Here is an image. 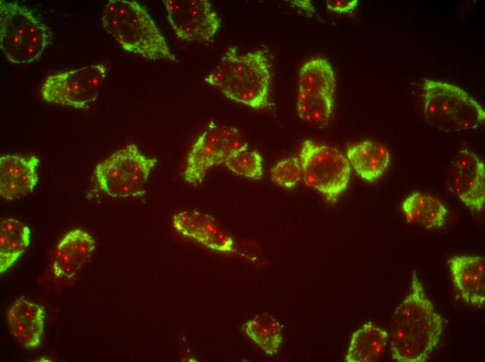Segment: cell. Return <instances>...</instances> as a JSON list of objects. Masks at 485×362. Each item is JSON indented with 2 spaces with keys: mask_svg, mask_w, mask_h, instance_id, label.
Masks as SVG:
<instances>
[{
  "mask_svg": "<svg viewBox=\"0 0 485 362\" xmlns=\"http://www.w3.org/2000/svg\"><path fill=\"white\" fill-rule=\"evenodd\" d=\"M443 319L426 295L417 272L410 289L392 317L390 344L392 359L399 362H424L438 345Z\"/></svg>",
  "mask_w": 485,
  "mask_h": 362,
  "instance_id": "cell-1",
  "label": "cell"
},
{
  "mask_svg": "<svg viewBox=\"0 0 485 362\" xmlns=\"http://www.w3.org/2000/svg\"><path fill=\"white\" fill-rule=\"evenodd\" d=\"M95 242L81 229L67 233L57 244L53 261V272L57 278H73L91 259Z\"/></svg>",
  "mask_w": 485,
  "mask_h": 362,
  "instance_id": "cell-15",
  "label": "cell"
},
{
  "mask_svg": "<svg viewBox=\"0 0 485 362\" xmlns=\"http://www.w3.org/2000/svg\"><path fill=\"white\" fill-rule=\"evenodd\" d=\"M357 0H328L327 8L335 13H350L357 6Z\"/></svg>",
  "mask_w": 485,
  "mask_h": 362,
  "instance_id": "cell-25",
  "label": "cell"
},
{
  "mask_svg": "<svg viewBox=\"0 0 485 362\" xmlns=\"http://www.w3.org/2000/svg\"><path fill=\"white\" fill-rule=\"evenodd\" d=\"M407 221L426 229L441 228L448 211L438 198L418 191L412 193L402 203Z\"/></svg>",
  "mask_w": 485,
  "mask_h": 362,
  "instance_id": "cell-19",
  "label": "cell"
},
{
  "mask_svg": "<svg viewBox=\"0 0 485 362\" xmlns=\"http://www.w3.org/2000/svg\"><path fill=\"white\" fill-rule=\"evenodd\" d=\"M248 144L233 127L211 121L197 137L187 157L183 178L194 186L201 184L214 166L225 163Z\"/></svg>",
  "mask_w": 485,
  "mask_h": 362,
  "instance_id": "cell-9",
  "label": "cell"
},
{
  "mask_svg": "<svg viewBox=\"0 0 485 362\" xmlns=\"http://www.w3.org/2000/svg\"><path fill=\"white\" fill-rule=\"evenodd\" d=\"M167 19L178 38L187 41H208L221 22L207 0H164Z\"/></svg>",
  "mask_w": 485,
  "mask_h": 362,
  "instance_id": "cell-11",
  "label": "cell"
},
{
  "mask_svg": "<svg viewBox=\"0 0 485 362\" xmlns=\"http://www.w3.org/2000/svg\"><path fill=\"white\" fill-rule=\"evenodd\" d=\"M106 76L107 68L101 64L55 73L43 81L41 97L53 104L88 108L96 100Z\"/></svg>",
  "mask_w": 485,
  "mask_h": 362,
  "instance_id": "cell-10",
  "label": "cell"
},
{
  "mask_svg": "<svg viewBox=\"0 0 485 362\" xmlns=\"http://www.w3.org/2000/svg\"><path fill=\"white\" fill-rule=\"evenodd\" d=\"M50 41L49 28L31 10L16 1H0V47L9 61L32 63Z\"/></svg>",
  "mask_w": 485,
  "mask_h": 362,
  "instance_id": "cell-5",
  "label": "cell"
},
{
  "mask_svg": "<svg viewBox=\"0 0 485 362\" xmlns=\"http://www.w3.org/2000/svg\"><path fill=\"white\" fill-rule=\"evenodd\" d=\"M40 160L35 156L6 155L0 157V195L13 200L31 193L38 181Z\"/></svg>",
  "mask_w": 485,
  "mask_h": 362,
  "instance_id": "cell-14",
  "label": "cell"
},
{
  "mask_svg": "<svg viewBox=\"0 0 485 362\" xmlns=\"http://www.w3.org/2000/svg\"><path fill=\"white\" fill-rule=\"evenodd\" d=\"M448 265L455 288L463 300L482 306L485 301V259L482 256H454Z\"/></svg>",
  "mask_w": 485,
  "mask_h": 362,
  "instance_id": "cell-16",
  "label": "cell"
},
{
  "mask_svg": "<svg viewBox=\"0 0 485 362\" xmlns=\"http://www.w3.org/2000/svg\"><path fill=\"white\" fill-rule=\"evenodd\" d=\"M388 335L371 322L360 327L352 335L344 361L346 362H372L383 354Z\"/></svg>",
  "mask_w": 485,
  "mask_h": 362,
  "instance_id": "cell-20",
  "label": "cell"
},
{
  "mask_svg": "<svg viewBox=\"0 0 485 362\" xmlns=\"http://www.w3.org/2000/svg\"><path fill=\"white\" fill-rule=\"evenodd\" d=\"M346 157L351 167L368 182L379 180L388 167L390 160L386 146L371 140L348 145Z\"/></svg>",
  "mask_w": 485,
  "mask_h": 362,
  "instance_id": "cell-18",
  "label": "cell"
},
{
  "mask_svg": "<svg viewBox=\"0 0 485 362\" xmlns=\"http://www.w3.org/2000/svg\"><path fill=\"white\" fill-rule=\"evenodd\" d=\"M101 19L105 30L125 51L148 60L178 62L151 16L137 1L110 0Z\"/></svg>",
  "mask_w": 485,
  "mask_h": 362,
  "instance_id": "cell-3",
  "label": "cell"
},
{
  "mask_svg": "<svg viewBox=\"0 0 485 362\" xmlns=\"http://www.w3.org/2000/svg\"><path fill=\"white\" fill-rule=\"evenodd\" d=\"M422 100L426 121L442 132L471 130L484 123V108L455 84L426 79L422 85Z\"/></svg>",
  "mask_w": 485,
  "mask_h": 362,
  "instance_id": "cell-4",
  "label": "cell"
},
{
  "mask_svg": "<svg viewBox=\"0 0 485 362\" xmlns=\"http://www.w3.org/2000/svg\"><path fill=\"white\" fill-rule=\"evenodd\" d=\"M293 6L298 8L303 11H305L307 14L310 15L314 13V8L312 6L311 1L309 0H295L289 1Z\"/></svg>",
  "mask_w": 485,
  "mask_h": 362,
  "instance_id": "cell-26",
  "label": "cell"
},
{
  "mask_svg": "<svg viewBox=\"0 0 485 362\" xmlns=\"http://www.w3.org/2000/svg\"><path fill=\"white\" fill-rule=\"evenodd\" d=\"M243 331L269 356L276 355L283 342L280 323L271 315H256L242 326Z\"/></svg>",
  "mask_w": 485,
  "mask_h": 362,
  "instance_id": "cell-22",
  "label": "cell"
},
{
  "mask_svg": "<svg viewBox=\"0 0 485 362\" xmlns=\"http://www.w3.org/2000/svg\"><path fill=\"white\" fill-rule=\"evenodd\" d=\"M450 192L473 212H479L485 203L484 162L468 149L459 150L452 159L447 175Z\"/></svg>",
  "mask_w": 485,
  "mask_h": 362,
  "instance_id": "cell-12",
  "label": "cell"
},
{
  "mask_svg": "<svg viewBox=\"0 0 485 362\" xmlns=\"http://www.w3.org/2000/svg\"><path fill=\"white\" fill-rule=\"evenodd\" d=\"M299 159L305 184L328 202H336L350 180L351 167L346 157L334 147L306 140Z\"/></svg>",
  "mask_w": 485,
  "mask_h": 362,
  "instance_id": "cell-8",
  "label": "cell"
},
{
  "mask_svg": "<svg viewBox=\"0 0 485 362\" xmlns=\"http://www.w3.org/2000/svg\"><path fill=\"white\" fill-rule=\"evenodd\" d=\"M270 176L275 183L283 188H295L302 177L299 157H291L279 161L271 168Z\"/></svg>",
  "mask_w": 485,
  "mask_h": 362,
  "instance_id": "cell-24",
  "label": "cell"
},
{
  "mask_svg": "<svg viewBox=\"0 0 485 362\" xmlns=\"http://www.w3.org/2000/svg\"><path fill=\"white\" fill-rule=\"evenodd\" d=\"M14 339L23 347L33 349L40 344L44 332L45 309L24 297L17 299L8 313Z\"/></svg>",
  "mask_w": 485,
  "mask_h": 362,
  "instance_id": "cell-17",
  "label": "cell"
},
{
  "mask_svg": "<svg viewBox=\"0 0 485 362\" xmlns=\"http://www.w3.org/2000/svg\"><path fill=\"white\" fill-rule=\"evenodd\" d=\"M272 72L263 50L241 53L231 47L204 82L226 98L256 110L269 105Z\"/></svg>",
  "mask_w": 485,
  "mask_h": 362,
  "instance_id": "cell-2",
  "label": "cell"
},
{
  "mask_svg": "<svg viewBox=\"0 0 485 362\" xmlns=\"http://www.w3.org/2000/svg\"><path fill=\"white\" fill-rule=\"evenodd\" d=\"M157 163V159L145 156L137 146L130 144L99 163L94 176L99 188L111 197H142Z\"/></svg>",
  "mask_w": 485,
  "mask_h": 362,
  "instance_id": "cell-6",
  "label": "cell"
},
{
  "mask_svg": "<svg viewBox=\"0 0 485 362\" xmlns=\"http://www.w3.org/2000/svg\"><path fill=\"white\" fill-rule=\"evenodd\" d=\"M297 113L303 121L325 127L334 104L335 78L330 63L314 57L302 64L298 72Z\"/></svg>",
  "mask_w": 485,
  "mask_h": 362,
  "instance_id": "cell-7",
  "label": "cell"
},
{
  "mask_svg": "<svg viewBox=\"0 0 485 362\" xmlns=\"http://www.w3.org/2000/svg\"><path fill=\"white\" fill-rule=\"evenodd\" d=\"M31 231L23 222L4 219L0 224V273L11 267L29 244Z\"/></svg>",
  "mask_w": 485,
  "mask_h": 362,
  "instance_id": "cell-21",
  "label": "cell"
},
{
  "mask_svg": "<svg viewBox=\"0 0 485 362\" xmlns=\"http://www.w3.org/2000/svg\"><path fill=\"white\" fill-rule=\"evenodd\" d=\"M224 164L231 171L241 176L259 180L263 175V159L256 150L241 151Z\"/></svg>",
  "mask_w": 485,
  "mask_h": 362,
  "instance_id": "cell-23",
  "label": "cell"
},
{
  "mask_svg": "<svg viewBox=\"0 0 485 362\" xmlns=\"http://www.w3.org/2000/svg\"><path fill=\"white\" fill-rule=\"evenodd\" d=\"M173 225L181 235L195 240L213 251L229 253L235 243L211 215L198 211L184 210L173 217Z\"/></svg>",
  "mask_w": 485,
  "mask_h": 362,
  "instance_id": "cell-13",
  "label": "cell"
}]
</instances>
